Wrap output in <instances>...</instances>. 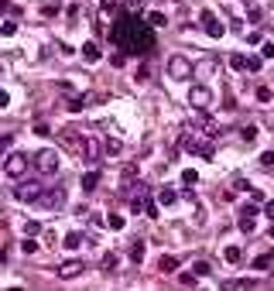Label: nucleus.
I'll list each match as a JSON object with an SVG mask.
<instances>
[{
	"mask_svg": "<svg viewBox=\"0 0 274 291\" xmlns=\"http://www.w3.org/2000/svg\"><path fill=\"white\" fill-rule=\"evenodd\" d=\"M110 38H113L117 48H123V55H148V52H155V31L137 14H123L110 28Z\"/></svg>",
	"mask_w": 274,
	"mask_h": 291,
	"instance_id": "nucleus-1",
	"label": "nucleus"
},
{
	"mask_svg": "<svg viewBox=\"0 0 274 291\" xmlns=\"http://www.w3.org/2000/svg\"><path fill=\"white\" fill-rule=\"evenodd\" d=\"M168 76L175 79V82H185V79L196 76V65H192L185 55H172L168 58Z\"/></svg>",
	"mask_w": 274,
	"mask_h": 291,
	"instance_id": "nucleus-2",
	"label": "nucleus"
},
{
	"mask_svg": "<svg viewBox=\"0 0 274 291\" xmlns=\"http://www.w3.org/2000/svg\"><path fill=\"white\" fill-rule=\"evenodd\" d=\"M4 168H7V175H11V178H24V175H28V168H31V158L21 155V151H14V155H7Z\"/></svg>",
	"mask_w": 274,
	"mask_h": 291,
	"instance_id": "nucleus-3",
	"label": "nucleus"
},
{
	"mask_svg": "<svg viewBox=\"0 0 274 291\" xmlns=\"http://www.w3.org/2000/svg\"><path fill=\"white\" fill-rule=\"evenodd\" d=\"M35 168H38L41 175H55V172H59V155H55L52 148L38 151V155H35Z\"/></svg>",
	"mask_w": 274,
	"mask_h": 291,
	"instance_id": "nucleus-4",
	"label": "nucleus"
},
{
	"mask_svg": "<svg viewBox=\"0 0 274 291\" xmlns=\"http://www.w3.org/2000/svg\"><path fill=\"white\" fill-rule=\"evenodd\" d=\"M189 103L196 106L199 113L209 110V106H213V89H209V86H192V89H189Z\"/></svg>",
	"mask_w": 274,
	"mask_h": 291,
	"instance_id": "nucleus-5",
	"label": "nucleus"
},
{
	"mask_svg": "<svg viewBox=\"0 0 274 291\" xmlns=\"http://www.w3.org/2000/svg\"><path fill=\"white\" fill-rule=\"evenodd\" d=\"M38 206H45V209H62V206H65V189H62V185H55L52 192H41Z\"/></svg>",
	"mask_w": 274,
	"mask_h": 291,
	"instance_id": "nucleus-6",
	"label": "nucleus"
},
{
	"mask_svg": "<svg viewBox=\"0 0 274 291\" xmlns=\"http://www.w3.org/2000/svg\"><path fill=\"white\" fill-rule=\"evenodd\" d=\"M86 144H89V137H79V134H72V130H65V134H62V148L76 151L79 158H86Z\"/></svg>",
	"mask_w": 274,
	"mask_h": 291,
	"instance_id": "nucleus-7",
	"label": "nucleus"
},
{
	"mask_svg": "<svg viewBox=\"0 0 274 291\" xmlns=\"http://www.w3.org/2000/svg\"><path fill=\"white\" fill-rule=\"evenodd\" d=\"M202 28H206V35H209V38H223V35H226L223 21H216L213 11H202Z\"/></svg>",
	"mask_w": 274,
	"mask_h": 291,
	"instance_id": "nucleus-8",
	"label": "nucleus"
},
{
	"mask_svg": "<svg viewBox=\"0 0 274 291\" xmlns=\"http://www.w3.org/2000/svg\"><path fill=\"white\" fill-rule=\"evenodd\" d=\"M55 271H59V277H79V274L86 271V264L72 257V260H62V264H59V267H55Z\"/></svg>",
	"mask_w": 274,
	"mask_h": 291,
	"instance_id": "nucleus-9",
	"label": "nucleus"
},
{
	"mask_svg": "<svg viewBox=\"0 0 274 291\" xmlns=\"http://www.w3.org/2000/svg\"><path fill=\"white\" fill-rule=\"evenodd\" d=\"M41 192H45L41 185H18V189H14V195H18L21 202H38Z\"/></svg>",
	"mask_w": 274,
	"mask_h": 291,
	"instance_id": "nucleus-10",
	"label": "nucleus"
},
{
	"mask_svg": "<svg viewBox=\"0 0 274 291\" xmlns=\"http://www.w3.org/2000/svg\"><path fill=\"white\" fill-rule=\"evenodd\" d=\"M254 223H257V206H243V209H240V230L250 233Z\"/></svg>",
	"mask_w": 274,
	"mask_h": 291,
	"instance_id": "nucleus-11",
	"label": "nucleus"
},
{
	"mask_svg": "<svg viewBox=\"0 0 274 291\" xmlns=\"http://www.w3.org/2000/svg\"><path fill=\"white\" fill-rule=\"evenodd\" d=\"M79 185H82V192H86V195H89V192H96V185H99V172H86Z\"/></svg>",
	"mask_w": 274,
	"mask_h": 291,
	"instance_id": "nucleus-12",
	"label": "nucleus"
},
{
	"mask_svg": "<svg viewBox=\"0 0 274 291\" xmlns=\"http://www.w3.org/2000/svg\"><path fill=\"white\" fill-rule=\"evenodd\" d=\"M82 58H86V62H89V65H96L99 58H103V52H99L96 45H93V41H89V45H82Z\"/></svg>",
	"mask_w": 274,
	"mask_h": 291,
	"instance_id": "nucleus-13",
	"label": "nucleus"
},
{
	"mask_svg": "<svg viewBox=\"0 0 274 291\" xmlns=\"http://www.w3.org/2000/svg\"><path fill=\"white\" fill-rule=\"evenodd\" d=\"M254 267H257V271H271V267H274V250L260 253V257L254 260Z\"/></svg>",
	"mask_w": 274,
	"mask_h": 291,
	"instance_id": "nucleus-14",
	"label": "nucleus"
},
{
	"mask_svg": "<svg viewBox=\"0 0 274 291\" xmlns=\"http://www.w3.org/2000/svg\"><path fill=\"white\" fill-rule=\"evenodd\" d=\"M158 202H161V206H175L178 192H175V189H161V192H158Z\"/></svg>",
	"mask_w": 274,
	"mask_h": 291,
	"instance_id": "nucleus-15",
	"label": "nucleus"
},
{
	"mask_svg": "<svg viewBox=\"0 0 274 291\" xmlns=\"http://www.w3.org/2000/svg\"><path fill=\"white\" fill-rule=\"evenodd\" d=\"M82 161H89V165H93V161H99V140H93V137H89V144H86V158H82Z\"/></svg>",
	"mask_w": 274,
	"mask_h": 291,
	"instance_id": "nucleus-16",
	"label": "nucleus"
},
{
	"mask_svg": "<svg viewBox=\"0 0 274 291\" xmlns=\"http://www.w3.org/2000/svg\"><path fill=\"white\" fill-rule=\"evenodd\" d=\"M230 65H233L236 72H243V69L250 72V58H247V55H230Z\"/></svg>",
	"mask_w": 274,
	"mask_h": 291,
	"instance_id": "nucleus-17",
	"label": "nucleus"
},
{
	"mask_svg": "<svg viewBox=\"0 0 274 291\" xmlns=\"http://www.w3.org/2000/svg\"><path fill=\"white\" fill-rule=\"evenodd\" d=\"M148 24H151V28H165V24H168V18H165V14H161V11H151V14H148Z\"/></svg>",
	"mask_w": 274,
	"mask_h": 291,
	"instance_id": "nucleus-18",
	"label": "nucleus"
},
{
	"mask_svg": "<svg viewBox=\"0 0 274 291\" xmlns=\"http://www.w3.org/2000/svg\"><path fill=\"white\" fill-rule=\"evenodd\" d=\"M158 267H161V271H165V274L178 271V257H161V260H158Z\"/></svg>",
	"mask_w": 274,
	"mask_h": 291,
	"instance_id": "nucleus-19",
	"label": "nucleus"
},
{
	"mask_svg": "<svg viewBox=\"0 0 274 291\" xmlns=\"http://www.w3.org/2000/svg\"><path fill=\"white\" fill-rule=\"evenodd\" d=\"M86 103H89V96H72V99H69V113H82Z\"/></svg>",
	"mask_w": 274,
	"mask_h": 291,
	"instance_id": "nucleus-20",
	"label": "nucleus"
},
{
	"mask_svg": "<svg viewBox=\"0 0 274 291\" xmlns=\"http://www.w3.org/2000/svg\"><path fill=\"white\" fill-rule=\"evenodd\" d=\"M144 250H148V247H144V240H137L134 247H130V260H134V264H141V260H144Z\"/></svg>",
	"mask_w": 274,
	"mask_h": 291,
	"instance_id": "nucleus-21",
	"label": "nucleus"
},
{
	"mask_svg": "<svg viewBox=\"0 0 274 291\" xmlns=\"http://www.w3.org/2000/svg\"><path fill=\"white\" fill-rule=\"evenodd\" d=\"M0 35H4V38H14V35H18V21H4V24H0Z\"/></svg>",
	"mask_w": 274,
	"mask_h": 291,
	"instance_id": "nucleus-22",
	"label": "nucleus"
},
{
	"mask_svg": "<svg viewBox=\"0 0 274 291\" xmlns=\"http://www.w3.org/2000/svg\"><path fill=\"white\" fill-rule=\"evenodd\" d=\"M120 151H123V144H120V137H110V140H106V155H110V158H117Z\"/></svg>",
	"mask_w": 274,
	"mask_h": 291,
	"instance_id": "nucleus-23",
	"label": "nucleus"
},
{
	"mask_svg": "<svg viewBox=\"0 0 274 291\" xmlns=\"http://www.w3.org/2000/svg\"><path fill=\"white\" fill-rule=\"evenodd\" d=\"M240 288H254V281H223V291H240Z\"/></svg>",
	"mask_w": 274,
	"mask_h": 291,
	"instance_id": "nucleus-24",
	"label": "nucleus"
},
{
	"mask_svg": "<svg viewBox=\"0 0 274 291\" xmlns=\"http://www.w3.org/2000/svg\"><path fill=\"white\" fill-rule=\"evenodd\" d=\"M106 223H110V230H123V226H127V219H123V216H120V213H110V219H106Z\"/></svg>",
	"mask_w": 274,
	"mask_h": 291,
	"instance_id": "nucleus-25",
	"label": "nucleus"
},
{
	"mask_svg": "<svg viewBox=\"0 0 274 291\" xmlns=\"http://www.w3.org/2000/svg\"><path fill=\"white\" fill-rule=\"evenodd\" d=\"M209 271H213V267H209L206 260H196V264H192V274H196V277H206Z\"/></svg>",
	"mask_w": 274,
	"mask_h": 291,
	"instance_id": "nucleus-26",
	"label": "nucleus"
},
{
	"mask_svg": "<svg viewBox=\"0 0 274 291\" xmlns=\"http://www.w3.org/2000/svg\"><path fill=\"white\" fill-rule=\"evenodd\" d=\"M62 243H65V247H69V250H76L79 243H82V233H69V236H65V240H62Z\"/></svg>",
	"mask_w": 274,
	"mask_h": 291,
	"instance_id": "nucleus-27",
	"label": "nucleus"
},
{
	"mask_svg": "<svg viewBox=\"0 0 274 291\" xmlns=\"http://www.w3.org/2000/svg\"><path fill=\"white\" fill-rule=\"evenodd\" d=\"M226 260H230V264H240V257H243V253H240V247H226Z\"/></svg>",
	"mask_w": 274,
	"mask_h": 291,
	"instance_id": "nucleus-28",
	"label": "nucleus"
},
{
	"mask_svg": "<svg viewBox=\"0 0 274 291\" xmlns=\"http://www.w3.org/2000/svg\"><path fill=\"white\" fill-rule=\"evenodd\" d=\"M117 7H120V0H103V4H99V11H103V14H113Z\"/></svg>",
	"mask_w": 274,
	"mask_h": 291,
	"instance_id": "nucleus-29",
	"label": "nucleus"
},
{
	"mask_svg": "<svg viewBox=\"0 0 274 291\" xmlns=\"http://www.w3.org/2000/svg\"><path fill=\"white\" fill-rule=\"evenodd\" d=\"M103 271H117V257H113V253L103 257Z\"/></svg>",
	"mask_w": 274,
	"mask_h": 291,
	"instance_id": "nucleus-30",
	"label": "nucleus"
},
{
	"mask_svg": "<svg viewBox=\"0 0 274 291\" xmlns=\"http://www.w3.org/2000/svg\"><path fill=\"white\" fill-rule=\"evenodd\" d=\"M271 89H267V86H260V89H257V99H260V103H271Z\"/></svg>",
	"mask_w": 274,
	"mask_h": 291,
	"instance_id": "nucleus-31",
	"label": "nucleus"
},
{
	"mask_svg": "<svg viewBox=\"0 0 274 291\" xmlns=\"http://www.w3.org/2000/svg\"><path fill=\"white\" fill-rule=\"evenodd\" d=\"M182 182H185V185H196V182H199V175L189 168V172H182Z\"/></svg>",
	"mask_w": 274,
	"mask_h": 291,
	"instance_id": "nucleus-32",
	"label": "nucleus"
},
{
	"mask_svg": "<svg viewBox=\"0 0 274 291\" xmlns=\"http://www.w3.org/2000/svg\"><path fill=\"white\" fill-rule=\"evenodd\" d=\"M260 165H264V168H274V151H264V155H260Z\"/></svg>",
	"mask_w": 274,
	"mask_h": 291,
	"instance_id": "nucleus-33",
	"label": "nucleus"
},
{
	"mask_svg": "<svg viewBox=\"0 0 274 291\" xmlns=\"http://www.w3.org/2000/svg\"><path fill=\"white\" fill-rule=\"evenodd\" d=\"M35 134H38V137H48V134H52V127H48V123H35Z\"/></svg>",
	"mask_w": 274,
	"mask_h": 291,
	"instance_id": "nucleus-34",
	"label": "nucleus"
},
{
	"mask_svg": "<svg viewBox=\"0 0 274 291\" xmlns=\"http://www.w3.org/2000/svg\"><path fill=\"white\" fill-rule=\"evenodd\" d=\"M260 55H264V58H274V41H264V48H260Z\"/></svg>",
	"mask_w": 274,
	"mask_h": 291,
	"instance_id": "nucleus-35",
	"label": "nucleus"
},
{
	"mask_svg": "<svg viewBox=\"0 0 274 291\" xmlns=\"http://www.w3.org/2000/svg\"><path fill=\"white\" fill-rule=\"evenodd\" d=\"M38 250V240H24V253H35Z\"/></svg>",
	"mask_w": 274,
	"mask_h": 291,
	"instance_id": "nucleus-36",
	"label": "nucleus"
},
{
	"mask_svg": "<svg viewBox=\"0 0 274 291\" xmlns=\"http://www.w3.org/2000/svg\"><path fill=\"white\" fill-rule=\"evenodd\" d=\"M257 137V127H243V140H254Z\"/></svg>",
	"mask_w": 274,
	"mask_h": 291,
	"instance_id": "nucleus-37",
	"label": "nucleus"
},
{
	"mask_svg": "<svg viewBox=\"0 0 274 291\" xmlns=\"http://www.w3.org/2000/svg\"><path fill=\"white\" fill-rule=\"evenodd\" d=\"M0 11H7V14H18V7H14V4H7V0H0Z\"/></svg>",
	"mask_w": 274,
	"mask_h": 291,
	"instance_id": "nucleus-38",
	"label": "nucleus"
},
{
	"mask_svg": "<svg viewBox=\"0 0 274 291\" xmlns=\"http://www.w3.org/2000/svg\"><path fill=\"white\" fill-rule=\"evenodd\" d=\"M110 62H113V65H123V62H127V55H123V52H113V58H110Z\"/></svg>",
	"mask_w": 274,
	"mask_h": 291,
	"instance_id": "nucleus-39",
	"label": "nucleus"
},
{
	"mask_svg": "<svg viewBox=\"0 0 274 291\" xmlns=\"http://www.w3.org/2000/svg\"><path fill=\"white\" fill-rule=\"evenodd\" d=\"M7 103H11V96H7V93H0V106H7Z\"/></svg>",
	"mask_w": 274,
	"mask_h": 291,
	"instance_id": "nucleus-40",
	"label": "nucleus"
},
{
	"mask_svg": "<svg viewBox=\"0 0 274 291\" xmlns=\"http://www.w3.org/2000/svg\"><path fill=\"white\" fill-rule=\"evenodd\" d=\"M267 216H274V202H267Z\"/></svg>",
	"mask_w": 274,
	"mask_h": 291,
	"instance_id": "nucleus-41",
	"label": "nucleus"
},
{
	"mask_svg": "<svg viewBox=\"0 0 274 291\" xmlns=\"http://www.w3.org/2000/svg\"><path fill=\"white\" fill-rule=\"evenodd\" d=\"M11 291H24V288H11Z\"/></svg>",
	"mask_w": 274,
	"mask_h": 291,
	"instance_id": "nucleus-42",
	"label": "nucleus"
},
{
	"mask_svg": "<svg viewBox=\"0 0 274 291\" xmlns=\"http://www.w3.org/2000/svg\"><path fill=\"white\" fill-rule=\"evenodd\" d=\"M271 236H274V226H271Z\"/></svg>",
	"mask_w": 274,
	"mask_h": 291,
	"instance_id": "nucleus-43",
	"label": "nucleus"
},
{
	"mask_svg": "<svg viewBox=\"0 0 274 291\" xmlns=\"http://www.w3.org/2000/svg\"><path fill=\"white\" fill-rule=\"evenodd\" d=\"M178 4H182V0H178Z\"/></svg>",
	"mask_w": 274,
	"mask_h": 291,
	"instance_id": "nucleus-44",
	"label": "nucleus"
}]
</instances>
